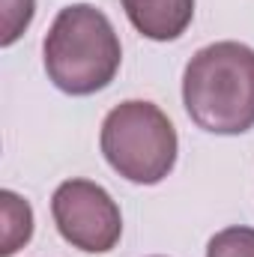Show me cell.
I'll use <instances>...</instances> for the list:
<instances>
[{
  "label": "cell",
  "instance_id": "obj_1",
  "mask_svg": "<svg viewBox=\"0 0 254 257\" xmlns=\"http://www.w3.org/2000/svg\"><path fill=\"white\" fill-rule=\"evenodd\" d=\"M48 81L69 96L105 90L123 63V45L111 18L93 3L63 6L42 42Z\"/></svg>",
  "mask_w": 254,
  "mask_h": 257
},
{
  "label": "cell",
  "instance_id": "obj_2",
  "mask_svg": "<svg viewBox=\"0 0 254 257\" xmlns=\"http://www.w3.org/2000/svg\"><path fill=\"white\" fill-rule=\"evenodd\" d=\"M183 105L209 135H242L254 128V48L212 42L183 72Z\"/></svg>",
  "mask_w": 254,
  "mask_h": 257
},
{
  "label": "cell",
  "instance_id": "obj_3",
  "mask_svg": "<svg viewBox=\"0 0 254 257\" xmlns=\"http://www.w3.org/2000/svg\"><path fill=\"white\" fill-rule=\"evenodd\" d=\"M99 147L105 162L138 186L162 183L174 171L180 153L177 128L168 114L144 99H129L105 117Z\"/></svg>",
  "mask_w": 254,
  "mask_h": 257
},
{
  "label": "cell",
  "instance_id": "obj_4",
  "mask_svg": "<svg viewBox=\"0 0 254 257\" xmlns=\"http://www.w3.org/2000/svg\"><path fill=\"white\" fill-rule=\"evenodd\" d=\"M51 215L66 242L87 254H108L123 236V215L111 194L93 180H66L51 197Z\"/></svg>",
  "mask_w": 254,
  "mask_h": 257
},
{
  "label": "cell",
  "instance_id": "obj_5",
  "mask_svg": "<svg viewBox=\"0 0 254 257\" xmlns=\"http://www.w3.org/2000/svg\"><path fill=\"white\" fill-rule=\"evenodd\" d=\"M132 27L153 42H174L189 30L194 0H123Z\"/></svg>",
  "mask_w": 254,
  "mask_h": 257
},
{
  "label": "cell",
  "instance_id": "obj_6",
  "mask_svg": "<svg viewBox=\"0 0 254 257\" xmlns=\"http://www.w3.org/2000/svg\"><path fill=\"white\" fill-rule=\"evenodd\" d=\"M0 206H3V245H0V254L12 257L33 236V209L21 194L15 192H0Z\"/></svg>",
  "mask_w": 254,
  "mask_h": 257
},
{
  "label": "cell",
  "instance_id": "obj_7",
  "mask_svg": "<svg viewBox=\"0 0 254 257\" xmlns=\"http://www.w3.org/2000/svg\"><path fill=\"white\" fill-rule=\"evenodd\" d=\"M206 257H254V227L233 224L218 230L206 245Z\"/></svg>",
  "mask_w": 254,
  "mask_h": 257
},
{
  "label": "cell",
  "instance_id": "obj_8",
  "mask_svg": "<svg viewBox=\"0 0 254 257\" xmlns=\"http://www.w3.org/2000/svg\"><path fill=\"white\" fill-rule=\"evenodd\" d=\"M36 12V0H3V36L0 45L9 48L33 21Z\"/></svg>",
  "mask_w": 254,
  "mask_h": 257
}]
</instances>
